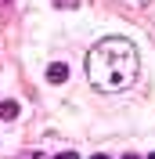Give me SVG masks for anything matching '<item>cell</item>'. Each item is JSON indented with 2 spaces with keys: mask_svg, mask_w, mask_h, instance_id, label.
Returning <instances> with one entry per match:
<instances>
[{
  "mask_svg": "<svg viewBox=\"0 0 155 159\" xmlns=\"http://www.w3.org/2000/svg\"><path fill=\"white\" fill-rule=\"evenodd\" d=\"M137 69H141L137 47L123 36L101 40L87 54V76L97 90H126L137 80Z\"/></svg>",
  "mask_w": 155,
  "mask_h": 159,
  "instance_id": "6da1fadb",
  "label": "cell"
},
{
  "mask_svg": "<svg viewBox=\"0 0 155 159\" xmlns=\"http://www.w3.org/2000/svg\"><path fill=\"white\" fill-rule=\"evenodd\" d=\"M65 76H69V69L61 65V61H54V65H47V80H51V83H65Z\"/></svg>",
  "mask_w": 155,
  "mask_h": 159,
  "instance_id": "7a4b0ae2",
  "label": "cell"
},
{
  "mask_svg": "<svg viewBox=\"0 0 155 159\" xmlns=\"http://www.w3.org/2000/svg\"><path fill=\"white\" fill-rule=\"evenodd\" d=\"M18 116V101H0V119H15Z\"/></svg>",
  "mask_w": 155,
  "mask_h": 159,
  "instance_id": "3957f363",
  "label": "cell"
},
{
  "mask_svg": "<svg viewBox=\"0 0 155 159\" xmlns=\"http://www.w3.org/2000/svg\"><path fill=\"white\" fill-rule=\"evenodd\" d=\"M54 7H65L69 11V7H79V0H54Z\"/></svg>",
  "mask_w": 155,
  "mask_h": 159,
  "instance_id": "277c9868",
  "label": "cell"
},
{
  "mask_svg": "<svg viewBox=\"0 0 155 159\" xmlns=\"http://www.w3.org/2000/svg\"><path fill=\"white\" fill-rule=\"evenodd\" d=\"M119 4H126V7H144V4H152V0H119Z\"/></svg>",
  "mask_w": 155,
  "mask_h": 159,
  "instance_id": "5b68a950",
  "label": "cell"
},
{
  "mask_svg": "<svg viewBox=\"0 0 155 159\" xmlns=\"http://www.w3.org/2000/svg\"><path fill=\"white\" fill-rule=\"evenodd\" d=\"M54 159H79L76 152H61V156H54Z\"/></svg>",
  "mask_w": 155,
  "mask_h": 159,
  "instance_id": "8992f818",
  "label": "cell"
},
{
  "mask_svg": "<svg viewBox=\"0 0 155 159\" xmlns=\"http://www.w3.org/2000/svg\"><path fill=\"white\" fill-rule=\"evenodd\" d=\"M18 159H43L40 152H29V156H18Z\"/></svg>",
  "mask_w": 155,
  "mask_h": 159,
  "instance_id": "52a82bcc",
  "label": "cell"
},
{
  "mask_svg": "<svg viewBox=\"0 0 155 159\" xmlns=\"http://www.w3.org/2000/svg\"><path fill=\"white\" fill-rule=\"evenodd\" d=\"M123 159H137V156H123Z\"/></svg>",
  "mask_w": 155,
  "mask_h": 159,
  "instance_id": "ba28073f",
  "label": "cell"
},
{
  "mask_svg": "<svg viewBox=\"0 0 155 159\" xmlns=\"http://www.w3.org/2000/svg\"><path fill=\"white\" fill-rule=\"evenodd\" d=\"M94 159H108V156H94Z\"/></svg>",
  "mask_w": 155,
  "mask_h": 159,
  "instance_id": "9c48e42d",
  "label": "cell"
},
{
  "mask_svg": "<svg viewBox=\"0 0 155 159\" xmlns=\"http://www.w3.org/2000/svg\"><path fill=\"white\" fill-rule=\"evenodd\" d=\"M148 159H155V156H148Z\"/></svg>",
  "mask_w": 155,
  "mask_h": 159,
  "instance_id": "30bf717a",
  "label": "cell"
}]
</instances>
